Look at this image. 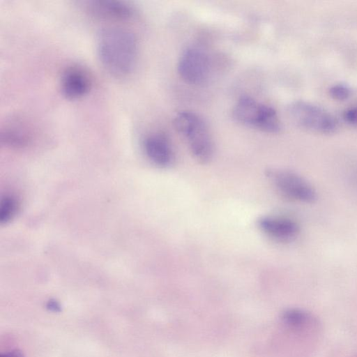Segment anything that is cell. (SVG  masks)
Masks as SVG:
<instances>
[{
    "label": "cell",
    "instance_id": "6da1fadb",
    "mask_svg": "<svg viewBox=\"0 0 357 357\" xmlns=\"http://www.w3.org/2000/svg\"><path fill=\"white\" fill-rule=\"evenodd\" d=\"M96 49L102 66L114 77H126L136 66L138 41L128 29L116 26L102 29L97 36Z\"/></svg>",
    "mask_w": 357,
    "mask_h": 357
},
{
    "label": "cell",
    "instance_id": "7a4b0ae2",
    "mask_svg": "<svg viewBox=\"0 0 357 357\" xmlns=\"http://www.w3.org/2000/svg\"><path fill=\"white\" fill-rule=\"evenodd\" d=\"M173 124L186 140L193 157L202 164L208 163L213 157L214 146L204 121L195 112L181 111L174 116Z\"/></svg>",
    "mask_w": 357,
    "mask_h": 357
},
{
    "label": "cell",
    "instance_id": "3957f363",
    "mask_svg": "<svg viewBox=\"0 0 357 357\" xmlns=\"http://www.w3.org/2000/svg\"><path fill=\"white\" fill-rule=\"evenodd\" d=\"M232 116L238 123L268 133H277L281 123L276 111L248 96H241L234 105Z\"/></svg>",
    "mask_w": 357,
    "mask_h": 357
},
{
    "label": "cell",
    "instance_id": "277c9868",
    "mask_svg": "<svg viewBox=\"0 0 357 357\" xmlns=\"http://www.w3.org/2000/svg\"><path fill=\"white\" fill-rule=\"evenodd\" d=\"M287 112L294 124L309 131L331 134L335 131L337 126L333 115L308 102L295 101L288 107Z\"/></svg>",
    "mask_w": 357,
    "mask_h": 357
},
{
    "label": "cell",
    "instance_id": "5b68a950",
    "mask_svg": "<svg viewBox=\"0 0 357 357\" xmlns=\"http://www.w3.org/2000/svg\"><path fill=\"white\" fill-rule=\"evenodd\" d=\"M266 174L285 197L305 204H312L317 200L314 188L298 174L289 170L271 169L266 172Z\"/></svg>",
    "mask_w": 357,
    "mask_h": 357
},
{
    "label": "cell",
    "instance_id": "8992f818",
    "mask_svg": "<svg viewBox=\"0 0 357 357\" xmlns=\"http://www.w3.org/2000/svg\"><path fill=\"white\" fill-rule=\"evenodd\" d=\"M177 71L186 83L192 85L202 84L208 79L211 71L210 58L199 47H188L179 57Z\"/></svg>",
    "mask_w": 357,
    "mask_h": 357
},
{
    "label": "cell",
    "instance_id": "52a82bcc",
    "mask_svg": "<svg viewBox=\"0 0 357 357\" xmlns=\"http://www.w3.org/2000/svg\"><path fill=\"white\" fill-rule=\"evenodd\" d=\"M257 227L266 236L281 243L294 241L300 232L296 221L283 216H261L257 220Z\"/></svg>",
    "mask_w": 357,
    "mask_h": 357
},
{
    "label": "cell",
    "instance_id": "ba28073f",
    "mask_svg": "<svg viewBox=\"0 0 357 357\" xmlns=\"http://www.w3.org/2000/svg\"><path fill=\"white\" fill-rule=\"evenodd\" d=\"M143 149L148 159L159 167H169L174 161L173 148L164 134L154 132L146 136Z\"/></svg>",
    "mask_w": 357,
    "mask_h": 357
},
{
    "label": "cell",
    "instance_id": "9c48e42d",
    "mask_svg": "<svg viewBox=\"0 0 357 357\" xmlns=\"http://www.w3.org/2000/svg\"><path fill=\"white\" fill-rule=\"evenodd\" d=\"M91 85V79L82 67L70 66L61 75V92L68 99L76 100L84 96L89 91Z\"/></svg>",
    "mask_w": 357,
    "mask_h": 357
},
{
    "label": "cell",
    "instance_id": "30bf717a",
    "mask_svg": "<svg viewBox=\"0 0 357 357\" xmlns=\"http://www.w3.org/2000/svg\"><path fill=\"white\" fill-rule=\"evenodd\" d=\"M86 9L102 17L128 20L133 17L136 10L132 5L118 0H94L85 3Z\"/></svg>",
    "mask_w": 357,
    "mask_h": 357
},
{
    "label": "cell",
    "instance_id": "8fae6325",
    "mask_svg": "<svg viewBox=\"0 0 357 357\" xmlns=\"http://www.w3.org/2000/svg\"><path fill=\"white\" fill-rule=\"evenodd\" d=\"M23 122L14 120L1 128V139L7 146L21 148L31 141L30 130Z\"/></svg>",
    "mask_w": 357,
    "mask_h": 357
},
{
    "label": "cell",
    "instance_id": "7c38bea8",
    "mask_svg": "<svg viewBox=\"0 0 357 357\" xmlns=\"http://www.w3.org/2000/svg\"><path fill=\"white\" fill-rule=\"evenodd\" d=\"M284 321L295 328H303L312 321V317L305 311L292 309L287 311L283 316Z\"/></svg>",
    "mask_w": 357,
    "mask_h": 357
},
{
    "label": "cell",
    "instance_id": "4fadbf2b",
    "mask_svg": "<svg viewBox=\"0 0 357 357\" xmlns=\"http://www.w3.org/2000/svg\"><path fill=\"white\" fill-rule=\"evenodd\" d=\"M19 204L17 200L12 195H5L1 199L0 208V221L1 224L10 222L15 215Z\"/></svg>",
    "mask_w": 357,
    "mask_h": 357
},
{
    "label": "cell",
    "instance_id": "5bb4252c",
    "mask_svg": "<svg viewBox=\"0 0 357 357\" xmlns=\"http://www.w3.org/2000/svg\"><path fill=\"white\" fill-rule=\"evenodd\" d=\"M350 89L344 84H337L332 86L329 89L331 96L337 100H344L350 96Z\"/></svg>",
    "mask_w": 357,
    "mask_h": 357
},
{
    "label": "cell",
    "instance_id": "9a60e30c",
    "mask_svg": "<svg viewBox=\"0 0 357 357\" xmlns=\"http://www.w3.org/2000/svg\"><path fill=\"white\" fill-rule=\"evenodd\" d=\"M344 121L354 126H357V106L347 109L344 113Z\"/></svg>",
    "mask_w": 357,
    "mask_h": 357
},
{
    "label": "cell",
    "instance_id": "2e32d148",
    "mask_svg": "<svg viewBox=\"0 0 357 357\" xmlns=\"http://www.w3.org/2000/svg\"><path fill=\"white\" fill-rule=\"evenodd\" d=\"M1 357H23L19 352H12L2 356Z\"/></svg>",
    "mask_w": 357,
    "mask_h": 357
}]
</instances>
